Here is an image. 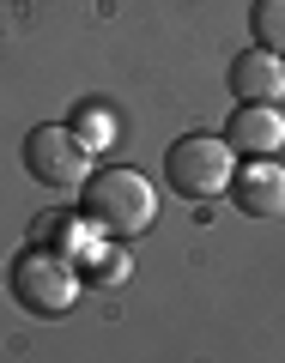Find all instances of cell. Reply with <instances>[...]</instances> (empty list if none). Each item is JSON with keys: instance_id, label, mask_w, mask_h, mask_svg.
Listing matches in <instances>:
<instances>
[{"instance_id": "6da1fadb", "label": "cell", "mask_w": 285, "mask_h": 363, "mask_svg": "<svg viewBox=\"0 0 285 363\" xmlns=\"http://www.w3.org/2000/svg\"><path fill=\"white\" fill-rule=\"evenodd\" d=\"M79 218L91 224V230H104V236H140L152 230L158 218V188L140 176V169L128 164H104V169H91L85 188H79Z\"/></svg>"}, {"instance_id": "7a4b0ae2", "label": "cell", "mask_w": 285, "mask_h": 363, "mask_svg": "<svg viewBox=\"0 0 285 363\" xmlns=\"http://www.w3.org/2000/svg\"><path fill=\"white\" fill-rule=\"evenodd\" d=\"M6 297L25 315H67L79 303V267L49 242H31L6 267Z\"/></svg>"}, {"instance_id": "3957f363", "label": "cell", "mask_w": 285, "mask_h": 363, "mask_svg": "<svg viewBox=\"0 0 285 363\" xmlns=\"http://www.w3.org/2000/svg\"><path fill=\"white\" fill-rule=\"evenodd\" d=\"M231 176H237V145L225 140V133H182V140L164 152V182L182 200L231 194Z\"/></svg>"}, {"instance_id": "277c9868", "label": "cell", "mask_w": 285, "mask_h": 363, "mask_svg": "<svg viewBox=\"0 0 285 363\" xmlns=\"http://www.w3.org/2000/svg\"><path fill=\"white\" fill-rule=\"evenodd\" d=\"M25 169H31V182H43L55 194H79L85 176H91V145L79 140L73 128L43 121V128L25 133Z\"/></svg>"}, {"instance_id": "5b68a950", "label": "cell", "mask_w": 285, "mask_h": 363, "mask_svg": "<svg viewBox=\"0 0 285 363\" xmlns=\"http://www.w3.org/2000/svg\"><path fill=\"white\" fill-rule=\"evenodd\" d=\"M231 200H237V212H249V218H285V164L249 157V164L231 176Z\"/></svg>"}, {"instance_id": "8992f818", "label": "cell", "mask_w": 285, "mask_h": 363, "mask_svg": "<svg viewBox=\"0 0 285 363\" xmlns=\"http://www.w3.org/2000/svg\"><path fill=\"white\" fill-rule=\"evenodd\" d=\"M225 140L237 145V157H279L285 152V116L273 104H237L225 121Z\"/></svg>"}, {"instance_id": "52a82bcc", "label": "cell", "mask_w": 285, "mask_h": 363, "mask_svg": "<svg viewBox=\"0 0 285 363\" xmlns=\"http://www.w3.org/2000/svg\"><path fill=\"white\" fill-rule=\"evenodd\" d=\"M231 97H237V104H279V97H285V55L243 49L231 61Z\"/></svg>"}, {"instance_id": "ba28073f", "label": "cell", "mask_w": 285, "mask_h": 363, "mask_svg": "<svg viewBox=\"0 0 285 363\" xmlns=\"http://www.w3.org/2000/svg\"><path fill=\"white\" fill-rule=\"evenodd\" d=\"M79 255H85V279L91 285H122V279H128V248H122V236L116 242H85Z\"/></svg>"}, {"instance_id": "9c48e42d", "label": "cell", "mask_w": 285, "mask_h": 363, "mask_svg": "<svg viewBox=\"0 0 285 363\" xmlns=\"http://www.w3.org/2000/svg\"><path fill=\"white\" fill-rule=\"evenodd\" d=\"M249 37H255V49L285 55V0H255V13H249Z\"/></svg>"}, {"instance_id": "30bf717a", "label": "cell", "mask_w": 285, "mask_h": 363, "mask_svg": "<svg viewBox=\"0 0 285 363\" xmlns=\"http://www.w3.org/2000/svg\"><path fill=\"white\" fill-rule=\"evenodd\" d=\"M73 133L91 145V152H97V145L109 140V121H104V116H91V104H85V109H79V128H73Z\"/></svg>"}]
</instances>
